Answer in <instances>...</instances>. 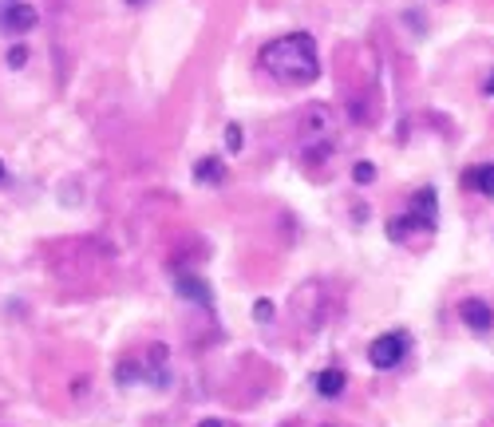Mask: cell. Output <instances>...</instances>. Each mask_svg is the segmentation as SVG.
<instances>
[{
    "mask_svg": "<svg viewBox=\"0 0 494 427\" xmlns=\"http://www.w3.org/2000/svg\"><path fill=\"white\" fill-rule=\"evenodd\" d=\"M352 178H356L360 186L376 182V166H372V162H356V166H352Z\"/></svg>",
    "mask_w": 494,
    "mask_h": 427,
    "instance_id": "obj_11",
    "label": "cell"
},
{
    "mask_svg": "<svg viewBox=\"0 0 494 427\" xmlns=\"http://www.w3.org/2000/svg\"><path fill=\"white\" fill-rule=\"evenodd\" d=\"M490 76H494V71H490ZM487 91H490V95H494V79H490V83H487Z\"/></svg>",
    "mask_w": 494,
    "mask_h": 427,
    "instance_id": "obj_16",
    "label": "cell"
},
{
    "mask_svg": "<svg viewBox=\"0 0 494 427\" xmlns=\"http://www.w3.org/2000/svg\"><path fill=\"white\" fill-rule=\"evenodd\" d=\"M344 384H348V380H344L341 368H324V372H317V380H312V388H317L324 400H336L344 391Z\"/></svg>",
    "mask_w": 494,
    "mask_h": 427,
    "instance_id": "obj_9",
    "label": "cell"
},
{
    "mask_svg": "<svg viewBox=\"0 0 494 427\" xmlns=\"http://www.w3.org/2000/svg\"><path fill=\"white\" fill-rule=\"evenodd\" d=\"M226 147H230L234 154L246 147V135H242V127H237V123H230V127H226Z\"/></svg>",
    "mask_w": 494,
    "mask_h": 427,
    "instance_id": "obj_12",
    "label": "cell"
},
{
    "mask_svg": "<svg viewBox=\"0 0 494 427\" xmlns=\"http://www.w3.org/2000/svg\"><path fill=\"white\" fill-rule=\"evenodd\" d=\"M329 123H332V119H329V107H324V103H312L309 107V111H305V119H300V139H324V135H329Z\"/></svg>",
    "mask_w": 494,
    "mask_h": 427,
    "instance_id": "obj_6",
    "label": "cell"
},
{
    "mask_svg": "<svg viewBox=\"0 0 494 427\" xmlns=\"http://www.w3.org/2000/svg\"><path fill=\"white\" fill-rule=\"evenodd\" d=\"M24 64H28V47L16 44V47L8 52V68H24Z\"/></svg>",
    "mask_w": 494,
    "mask_h": 427,
    "instance_id": "obj_13",
    "label": "cell"
},
{
    "mask_svg": "<svg viewBox=\"0 0 494 427\" xmlns=\"http://www.w3.org/2000/svg\"><path fill=\"white\" fill-rule=\"evenodd\" d=\"M407 352H412V337H407L404 328H395V332H384V337L372 340L368 364H372V368H380V372H392L395 364H404V360H407Z\"/></svg>",
    "mask_w": 494,
    "mask_h": 427,
    "instance_id": "obj_3",
    "label": "cell"
},
{
    "mask_svg": "<svg viewBox=\"0 0 494 427\" xmlns=\"http://www.w3.org/2000/svg\"><path fill=\"white\" fill-rule=\"evenodd\" d=\"M198 427H226V423H222V420H202Z\"/></svg>",
    "mask_w": 494,
    "mask_h": 427,
    "instance_id": "obj_15",
    "label": "cell"
},
{
    "mask_svg": "<svg viewBox=\"0 0 494 427\" xmlns=\"http://www.w3.org/2000/svg\"><path fill=\"white\" fill-rule=\"evenodd\" d=\"M40 24V12H36L28 0H0V32L5 36H24Z\"/></svg>",
    "mask_w": 494,
    "mask_h": 427,
    "instance_id": "obj_4",
    "label": "cell"
},
{
    "mask_svg": "<svg viewBox=\"0 0 494 427\" xmlns=\"http://www.w3.org/2000/svg\"><path fill=\"white\" fill-rule=\"evenodd\" d=\"M258 64L269 71L273 79L293 83V88H309L321 76V59H317V40L309 32H289L281 40L265 44L258 52Z\"/></svg>",
    "mask_w": 494,
    "mask_h": 427,
    "instance_id": "obj_1",
    "label": "cell"
},
{
    "mask_svg": "<svg viewBox=\"0 0 494 427\" xmlns=\"http://www.w3.org/2000/svg\"><path fill=\"white\" fill-rule=\"evenodd\" d=\"M436 225H439V194H436V186H424L412 198L407 214H400V218L388 222V237H392V242H404V237L415 234V230L436 234Z\"/></svg>",
    "mask_w": 494,
    "mask_h": 427,
    "instance_id": "obj_2",
    "label": "cell"
},
{
    "mask_svg": "<svg viewBox=\"0 0 494 427\" xmlns=\"http://www.w3.org/2000/svg\"><path fill=\"white\" fill-rule=\"evenodd\" d=\"M253 317H258V320H269V317H273V305H269V301H258V305H253Z\"/></svg>",
    "mask_w": 494,
    "mask_h": 427,
    "instance_id": "obj_14",
    "label": "cell"
},
{
    "mask_svg": "<svg viewBox=\"0 0 494 427\" xmlns=\"http://www.w3.org/2000/svg\"><path fill=\"white\" fill-rule=\"evenodd\" d=\"M178 293H183L186 301L202 305V308H214V293H210V285H206V281H198V277H178Z\"/></svg>",
    "mask_w": 494,
    "mask_h": 427,
    "instance_id": "obj_8",
    "label": "cell"
},
{
    "mask_svg": "<svg viewBox=\"0 0 494 427\" xmlns=\"http://www.w3.org/2000/svg\"><path fill=\"white\" fill-rule=\"evenodd\" d=\"M194 178H198V182H206V186H218L226 178V166H222L218 154H206V159L194 166Z\"/></svg>",
    "mask_w": 494,
    "mask_h": 427,
    "instance_id": "obj_10",
    "label": "cell"
},
{
    "mask_svg": "<svg viewBox=\"0 0 494 427\" xmlns=\"http://www.w3.org/2000/svg\"><path fill=\"white\" fill-rule=\"evenodd\" d=\"M463 186H467V190H478L483 198H494V162L471 166V171L463 174Z\"/></svg>",
    "mask_w": 494,
    "mask_h": 427,
    "instance_id": "obj_7",
    "label": "cell"
},
{
    "mask_svg": "<svg viewBox=\"0 0 494 427\" xmlns=\"http://www.w3.org/2000/svg\"><path fill=\"white\" fill-rule=\"evenodd\" d=\"M0 182H5V162H0Z\"/></svg>",
    "mask_w": 494,
    "mask_h": 427,
    "instance_id": "obj_17",
    "label": "cell"
},
{
    "mask_svg": "<svg viewBox=\"0 0 494 427\" xmlns=\"http://www.w3.org/2000/svg\"><path fill=\"white\" fill-rule=\"evenodd\" d=\"M459 317H463V325L475 328V332H490L494 328V313H490V305L483 301V297H467V301L459 305Z\"/></svg>",
    "mask_w": 494,
    "mask_h": 427,
    "instance_id": "obj_5",
    "label": "cell"
}]
</instances>
